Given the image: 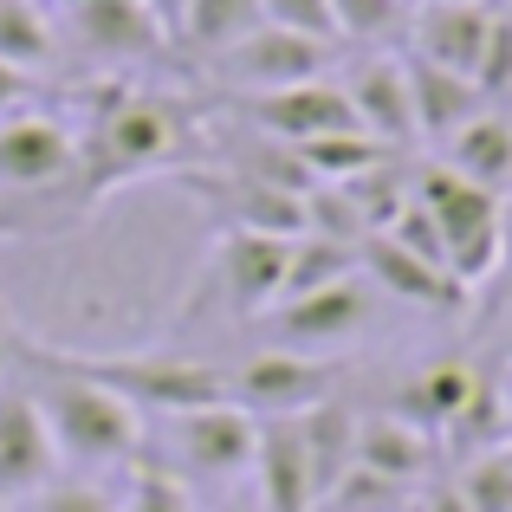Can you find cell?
I'll return each mask as SVG.
<instances>
[{"mask_svg":"<svg viewBox=\"0 0 512 512\" xmlns=\"http://www.w3.org/2000/svg\"><path fill=\"white\" fill-rule=\"evenodd\" d=\"M78 182V143L59 117L13 111L0 117V195H39V188Z\"/></svg>","mask_w":512,"mask_h":512,"instance_id":"9","label":"cell"},{"mask_svg":"<svg viewBox=\"0 0 512 512\" xmlns=\"http://www.w3.org/2000/svg\"><path fill=\"white\" fill-rule=\"evenodd\" d=\"M33 512H124V500H111V493L85 474H59L33 493Z\"/></svg>","mask_w":512,"mask_h":512,"instance_id":"31","label":"cell"},{"mask_svg":"<svg viewBox=\"0 0 512 512\" xmlns=\"http://www.w3.org/2000/svg\"><path fill=\"white\" fill-rule=\"evenodd\" d=\"M299 441H305V461H312V480H318V500L357 467V415L350 402H318V409L299 415Z\"/></svg>","mask_w":512,"mask_h":512,"instance_id":"22","label":"cell"},{"mask_svg":"<svg viewBox=\"0 0 512 512\" xmlns=\"http://www.w3.org/2000/svg\"><path fill=\"white\" fill-rule=\"evenodd\" d=\"M20 363H26V389H33L39 415H46V428H52L59 461L85 467V474L137 461L143 415L130 409L124 396H111L104 383H91L85 370H72V363H65L59 350H46V344H20Z\"/></svg>","mask_w":512,"mask_h":512,"instance_id":"1","label":"cell"},{"mask_svg":"<svg viewBox=\"0 0 512 512\" xmlns=\"http://www.w3.org/2000/svg\"><path fill=\"white\" fill-rule=\"evenodd\" d=\"M402 512H422V506H415V500H409V506H402Z\"/></svg>","mask_w":512,"mask_h":512,"instance_id":"38","label":"cell"},{"mask_svg":"<svg viewBox=\"0 0 512 512\" xmlns=\"http://www.w3.org/2000/svg\"><path fill=\"white\" fill-rule=\"evenodd\" d=\"M357 273V247L344 240H325V234H299L292 240V260H286V286H279V305L286 299H305V292H325L338 279Z\"/></svg>","mask_w":512,"mask_h":512,"instance_id":"25","label":"cell"},{"mask_svg":"<svg viewBox=\"0 0 512 512\" xmlns=\"http://www.w3.org/2000/svg\"><path fill=\"white\" fill-rule=\"evenodd\" d=\"M474 91L487 104H506L512 98V7H500V0H493L487 46H480V65H474Z\"/></svg>","mask_w":512,"mask_h":512,"instance_id":"28","label":"cell"},{"mask_svg":"<svg viewBox=\"0 0 512 512\" xmlns=\"http://www.w3.org/2000/svg\"><path fill=\"white\" fill-rule=\"evenodd\" d=\"M253 500L260 512H318V480L299 441V415H260L253 441Z\"/></svg>","mask_w":512,"mask_h":512,"instance_id":"14","label":"cell"},{"mask_svg":"<svg viewBox=\"0 0 512 512\" xmlns=\"http://www.w3.org/2000/svg\"><path fill=\"white\" fill-rule=\"evenodd\" d=\"M331 13H338V39H363V46H383L409 26L402 0H331Z\"/></svg>","mask_w":512,"mask_h":512,"instance_id":"29","label":"cell"},{"mask_svg":"<svg viewBox=\"0 0 512 512\" xmlns=\"http://www.w3.org/2000/svg\"><path fill=\"white\" fill-rule=\"evenodd\" d=\"M350 111H357V124L370 130L376 143H389L396 150L402 137H415V111H409V72H402V59H363L357 72H350Z\"/></svg>","mask_w":512,"mask_h":512,"instance_id":"20","label":"cell"},{"mask_svg":"<svg viewBox=\"0 0 512 512\" xmlns=\"http://www.w3.org/2000/svg\"><path fill=\"white\" fill-rule=\"evenodd\" d=\"M357 467L396 480V487H422L428 467H435V435L415 422H402L396 409L389 415H357Z\"/></svg>","mask_w":512,"mask_h":512,"instance_id":"19","label":"cell"},{"mask_svg":"<svg viewBox=\"0 0 512 512\" xmlns=\"http://www.w3.org/2000/svg\"><path fill=\"white\" fill-rule=\"evenodd\" d=\"M150 7H156V20L169 26V39H175V26H182V0H150Z\"/></svg>","mask_w":512,"mask_h":512,"instance_id":"35","label":"cell"},{"mask_svg":"<svg viewBox=\"0 0 512 512\" xmlns=\"http://www.w3.org/2000/svg\"><path fill=\"white\" fill-rule=\"evenodd\" d=\"M480 383L487 376L474 370V363H461V357H441V363H428V370H415L409 383L396 389V415L402 422H415V428H428V435H448L454 422H461V409L480 396Z\"/></svg>","mask_w":512,"mask_h":512,"instance_id":"17","label":"cell"},{"mask_svg":"<svg viewBox=\"0 0 512 512\" xmlns=\"http://www.w3.org/2000/svg\"><path fill=\"white\" fill-rule=\"evenodd\" d=\"M415 506H422V512H474V506L461 500V487H435L428 500H415Z\"/></svg>","mask_w":512,"mask_h":512,"instance_id":"34","label":"cell"},{"mask_svg":"<svg viewBox=\"0 0 512 512\" xmlns=\"http://www.w3.org/2000/svg\"><path fill=\"white\" fill-rule=\"evenodd\" d=\"M506 415H512V389H506Z\"/></svg>","mask_w":512,"mask_h":512,"instance_id":"39","label":"cell"},{"mask_svg":"<svg viewBox=\"0 0 512 512\" xmlns=\"http://www.w3.org/2000/svg\"><path fill=\"white\" fill-rule=\"evenodd\" d=\"M188 143H195V117H188L175 98L117 85L111 98H104L98 124H91L85 150H78V201H104L124 182L175 169L188 156Z\"/></svg>","mask_w":512,"mask_h":512,"instance_id":"2","label":"cell"},{"mask_svg":"<svg viewBox=\"0 0 512 512\" xmlns=\"http://www.w3.org/2000/svg\"><path fill=\"white\" fill-rule=\"evenodd\" d=\"M402 506H409V487L370 474V467H350L338 487L318 500V512H402Z\"/></svg>","mask_w":512,"mask_h":512,"instance_id":"27","label":"cell"},{"mask_svg":"<svg viewBox=\"0 0 512 512\" xmlns=\"http://www.w3.org/2000/svg\"><path fill=\"white\" fill-rule=\"evenodd\" d=\"M59 467L65 461L26 376H0V500H33L46 480H59Z\"/></svg>","mask_w":512,"mask_h":512,"instance_id":"10","label":"cell"},{"mask_svg":"<svg viewBox=\"0 0 512 512\" xmlns=\"http://www.w3.org/2000/svg\"><path fill=\"white\" fill-rule=\"evenodd\" d=\"M441 227V253H448V273L461 286H487L500 273V253H506V221H500V195L474 188L467 175H454L448 163H428L409 188Z\"/></svg>","mask_w":512,"mask_h":512,"instance_id":"3","label":"cell"},{"mask_svg":"<svg viewBox=\"0 0 512 512\" xmlns=\"http://www.w3.org/2000/svg\"><path fill=\"white\" fill-rule=\"evenodd\" d=\"M402 72H409V111H415V137H435L448 143L454 130L467 124L474 111H487V98L474 91V78L467 72H448V65L435 59H402Z\"/></svg>","mask_w":512,"mask_h":512,"instance_id":"18","label":"cell"},{"mask_svg":"<svg viewBox=\"0 0 512 512\" xmlns=\"http://www.w3.org/2000/svg\"><path fill=\"white\" fill-rule=\"evenodd\" d=\"M506 350H512V344H506Z\"/></svg>","mask_w":512,"mask_h":512,"instance_id":"43","label":"cell"},{"mask_svg":"<svg viewBox=\"0 0 512 512\" xmlns=\"http://www.w3.org/2000/svg\"><path fill=\"white\" fill-rule=\"evenodd\" d=\"M253 117H260L266 137L292 143V150H305V143L318 137H344V130H363L357 111H350V91L331 85V78H305V85H286V91H266V98H253Z\"/></svg>","mask_w":512,"mask_h":512,"instance_id":"13","label":"cell"},{"mask_svg":"<svg viewBox=\"0 0 512 512\" xmlns=\"http://www.w3.org/2000/svg\"><path fill=\"white\" fill-rule=\"evenodd\" d=\"M214 65H221V78L234 91L266 98V91H286V85H305V78H325L331 72V46H325V39L292 33V26L260 20L247 39H234L227 52H214Z\"/></svg>","mask_w":512,"mask_h":512,"instance_id":"8","label":"cell"},{"mask_svg":"<svg viewBox=\"0 0 512 512\" xmlns=\"http://www.w3.org/2000/svg\"><path fill=\"white\" fill-rule=\"evenodd\" d=\"M448 169L467 175L487 195H506L512 188V124L506 111H474L461 130L448 137Z\"/></svg>","mask_w":512,"mask_h":512,"instance_id":"21","label":"cell"},{"mask_svg":"<svg viewBox=\"0 0 512 512\" xmlns=\"http://www.w3.org/2000/svg\"><path fill=\"white\" fill-rule=\"evenodd\" d=\"M59 357L85 370L91 383H104L111 396H124L137 415H182L201 402H234L227 376L195 357H85V350H59Z\"/></svg>","mask_w":512,"mask_h":512,"instance_id":"4","label":"cell"},{"mask_svg":"<svg viewBox=\"0 0 512 512\" xmlns=\"http://www.w3.org/2000/svg\"><path fill=\"white\" fill-rule=\"evenodd\" d=\"M124 512H201V506H195V487L175 480L169 467H143L124 493Z\"/></svg>","mask_w":512,"mask_h":512,"instance_id":"30","label":"cell"},{"mask_svg":"<svg viewBox=\"0 0 512 512\" xmlns=\"http://www.w3.org/2000/svg\"><path fill=\"white\" fill-rule=\"evenodd\" d=\"M33 104H39V72H20V65L0 59V117L33 111Z\"/></svg>","mask_w":512,"mask_h":512,"instance_id":"33","label":"cell"},{"mask_svg":"<svg viewBox=\"0 0 512 512\" xmlns=\"http://www.w3.org/2000/svg\"><path fill=\"white\" fill-rule=\"evenodd\" d=\"M13 234V208H7V195H0V240Z\"/></svg>","mask_w":512,"mask_h":512,"instance_id":"36","label":"cell"},{"mask_svg":"<svg viewBox=\"0 0 512 512\" xmlns=\"http://www.w3.org/2000/svg\"><path fill=\"white\" fill-rule=\"evenodd\" d=\"M260 13L273 26H292V33H305V39L338 46V13H331V0H260Z\"/></svg>","mask_w":512,"mask_h":512,"instance_id":"32","label":"cell"},{"mask_svg":"<svg viewBox=\"0 0 512 512\" xmlns=\"http://www.w3.org/2000/svg\"><path fill=\"white\" fill-rule=\"evenodd\" d=\"M46 7H52V0H46Z\"/></svg>","mask_w":512,"mask_h":512,"instance_id":"42","label":"cell"},{"mask_svg":"<svg viewBox=\"0 0 512 512\" xmlns=\"http://www.w3.org/2000/svg\"><path fill=\"white\" fill-rule=\"evenodd\" d=\"M286 260L292 240L286 234H260V227H227L221 247H214V279H221V299L234 312H273L279 286H286Z\"/></svg>","mask_w":512,"mask_h":512,"instance_id":"12","label":"cell"},{"mask_svg":"<svg viewBox=\"0 0 512 512\" xmlns=\"http://www.w3.org/2000/svg\"><path fill=\"white\" fill-rule=\"evenodd\" d=\"M402 7H422V0H402Z\"/></svg>","mask_w":512,"mask_h":512,"instance_id":"40","label":"cell"},{"mask_svg":"<svg viewBox=\"0 0 512 512\" xmlns=\"http://www.w3.org/2000/svg\"><path fill=\"white\" fill-rule=\"evenodd\" d=\"M357 273L370 279L376 292H389V299H402V305H422V312H454V305L467 299V286L448 273V266L396 247L389 234H363L357 240Z\"/></svg>","mask_w":512,"mask_h":512,"instance_id":"15","label":"cell"},{"mask_svg":"<svg viewBox=\"0 0 512 512\" xmlns=\"http://www.w3.org/2000/svg\"><path fill=\"white\" fill-rule=\"evenodd\" d=\"M461 500L474 512H512V448L500 441V448H480L474 461L461 467Z\"/></svg>","mask_w":512,"mask_h":512,"instance_id":"26","label":"cell"},{"mask_svg":"<svg viewBox=\"0 0 512 512\" xmlns=\"http://www.w3.org/2000/svg\"><path fill=\"white\" fill-rule=\"evenodd\" d=\"M338 363L318 357V350H260L253 363H240V376H227V396L240 402L247 415H305L318 402L338 396Z\"/></svg>","mask_w":512,"mask_h":512,"instance_id":"7","label":"cell"},{"mask_svg":"<svg viewBox=\"0 0 512 512\" xmlns=\"http://www.w3.org/2000/svg\"><path fill=\"white\" fill-rule=\"evenodd\" d=\"M376 318V286L363 273L338 279L325 292H305V299H286L273 305V344L286 350H338L350 344L363 325Z\"/></svg>","mask_w":512,"mask_h":512,"instance_id":"11","label":"cell"},{"mask_svg":"<svg viewBox=\"0 0 512 512\" xmlns=\"http://www.w3.org/2000/svg\"><path fill=\"white\" fill-rule=\"evenodd\" d=\"M0 59L20 72H46L59 59V20L46 0H0Z\"/></svg>","mask_w":512,"mask_h":512,"instance_id":"23","label":"cell"},{"mask_svg":"<svg viewBox=\"0 0 512 512\" xmlns=\"http://www.w3.org/2000/svg\"><path fill=\"white\" fill-rule=\"evenodd\" d=\"M52 20H59V39H72L78 52L111 65L163 59L175 46L150 0H52Z\"/></svg>","mask_w":512,"mask_h":512,"instance_id":"6","label":"cell"},{"mask_svg":"<svg viewBox=\"0 0 512 512\" xmlns=\"http://www.w3.org/2000/svg\"><path fill=\"white\" fill-rule=\"evenodd\" d=\"M260 20H266L260 0H182V26H175V46L227 52L234 39H247Z\"/></svg>","mask_w":512,"mask_h":512,"instance_id":"24","label":"cell"},{"mask_svg":"<svg viewBox=\"0 0 512 512\" xmlns=\"http://www.w3.org/2000/svg\"><path fill=\"white\" fill-rule=\"evenodd\" d=\"M0 512H7V500H0Z\"/></svg>","mask_w":512,"mask_h":512,"instance_id":"41","label":"cell"},{"mask_svg":"<svg viewBox=\"0 0 512 512\" xmlns=\"http://www.w3.org/2000/svg\"><path fill=\"white\" fill-rule=\"evenodd\" d=\"M487 20H493V0H422V13H409L415 59H435L448 72L474 78L480 46H487Z\"/></svg>","mask_w":512,"mask_h":512,"instance_id":"16","label":"cell"},{"mask_svg":"<svg viewBox=\"0 0 512 512\" xmlns=\"http://www.w3.org/2000/svg\"><path fill=\"white\" fill-rule=\"evenodd\" d=\"M169 422V474L188 487H227L253 467V441H260V415L240 402H201V409L163 415Z\"/></svg>","mask_w":512,"mask_h":512,"instance_id":"5","label":"cell"},{"mask_svg":"<svg viewBox=\"0 0 512 512\" xmlns=\"http://www.w3.org/2000/svg\"><path fill=\"white\" fill-rule=\"evenodd\" d=\"M221 512H260V500H227Z\"/></svg>","mask_w":512,"mask_h":512,"instance_id":"37","label":"cell"}]
</instances>
